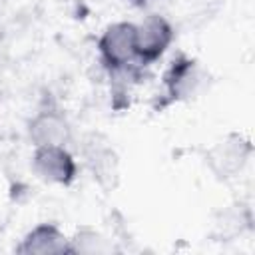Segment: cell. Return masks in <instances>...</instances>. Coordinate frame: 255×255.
Instances as JSON below:
<instances>
[{"mask_svg": "<svg viewBox=\"0 0 255 255\" xmlns=\"http://www.w3.org/2000/svg\"><path fill=\"white\" fill-rule=\"evenodd\" d=\"M100 62L108 72L129 68L137 64L135 56V24L114 22L110 24L98 40Z\"/></svg>", "mask_w": 255, "mask_h": 255, "instance_id": "obj_1", "label": "cell"}, {"mask_svg": "<svg viewBox=\"0 0 255 255\" xmlns=\"http://www.w3.org/2000/svg\"><path fill=\"white\" fill-rule=\"evenodd\" d=\"M173 26L161 14H149L135 24V56L139 66L157 62L173 42Z\"/></svg>", "mask_w": 255, "mask_h": 255, "instance_id": "obj_2", "label": "cell"}, {"mask_svg": "<svg viewBox=\"0 0 255 255\" xmlns=\"http://www.w3.org/2000/svg\"><path fill=\"white\" fill-rule=\"evenodd\" d=\"M28 137L34 147L68 145L72 141V124L56 104H44L28 122Z\"/></svg>", "mask_w": 255, "mask_h": 255, "instance_id": "obj_3", "label": "cell"}, {"mask_svg": "<svg viewBox=\"0 0 255 255\" xmlns=\"http://www.w3.org/2000/svg\"><path fill=\"white\" fill-rule=\"evenodd\" d=\"M32 167L44 181L70 185L78 175V163L66 145H40L34 147Z\"/></svg>", "mask_w": 255, "mask_h": 255, "instance_id": "obj_4", "label": "cell"}, {"mask_svg": "<svg viewBox=\"0 0 255 255\" xmlns=\"http://www.w3.org/2000/svg\"><path fill=\"white\" fill-rule=\"evenodd\" d=\"M20 255H70V239L56 223H38L16 247Z\"/></svg>", "mask_w": 255, "mask_h": 255, "instance_id": "obj_5", "label": "cell"}, {"mask_svg": "<svg viewBox=\"0 0 255 255\" xmlns=\"http://www.w3.org/2000/svg\"><path fill=\"white\" fill-rule=\"evenodd\" d=\"M197 78L199 76H197L195 60L187 56H177L163 76L165 96L169 98V102H177L181 98L191 96V92L197 86Z\"/></svg>", "mask_w": 255, "mask_h": 255, "instance_id": "obj_6", "label": "cell"}, {"mask_svg": "<svg viewBox=\"0 0 255 255\" xmlns=\"http://www.w3.org/2000/svg\"><path fill=\"white\" fill-rule=\"evenodd\" d=\"M84 157L88 167L92 169L94 177H98V181L104 183V177H116V153L114 149L108 145V141H102L98 135H92L90 141H86L84 147Z\"/></svg>", "mask_w": 255, "mask_h": 255, "instance_id": "obj_7", "label": "cell"}, {"mask_svg": "<svg viewBox=\"0 0 255 255\" xmlns=\"http://www.w3.org/2000/svg\"><path fill=\"white\" fill-rule=\"evenodd\" d=\"M249 153V147L243 149V143L235 141V143H219L211 149L209 153V161H211V167L221 173V175H231L235 173L237 169H241V165L245 163V157Z\"/></svg>", "mask_w": 255, "mask_h": 255, "instance_id": "obj_8", "label": "cell"}, {"mask_svg": "<svg viewBox=\"0 0 255 255\" xmlns=\"http://www.w3.org/2000/svg\"><path fill=\"white\" fill-rule=\"evenodd\" d=\"M100 251H106V243L90 227H82L76 231L74 237H70V255L72 253H100Z\"/></svg>", "mask_w": 255, "mask_h": 255, "instance_id": "obj_9", "label": "cell"}]
</instances>
